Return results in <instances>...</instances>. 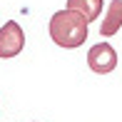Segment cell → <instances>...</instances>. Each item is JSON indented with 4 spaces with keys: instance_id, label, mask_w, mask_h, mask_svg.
<instances>
[{
    "instance_id": "277c9868",
    "label": "cell",
    "mask_w": 122,
    "mask_h": 122,
    "mask_svg": "<svg viewBox=\"0 0 122 122\" xmlns=\"http://www.w3.org/2000/svg\"><path fill=\"white\" fill-rule=\"evenodd\" d=\"M120 27H122V0H110V8H107V13H105L100 35L102 37H112L115 32H120Z\"/></svg>"
},
{
    "instance_id": "3957f363",
    "label": "cell",
    "mask_w": 122,
    "mask_h": 122,
    "mask_svg": "<svg viewBox=\"0 0 122 122\" xmlns=\"http://www.w3.org/2000/svg\"><path fill=\"white\" fill-rule=\"evenodd\" d=\"M87 65H90L92 72L107 75V72H112L117 67V52H115V47L110 42H97L87 52Z\"/></svg>"
},
{
    "instance_id": "7a4b0ae2",
    "label": "cell",
    "mask_w": 122,
    "mask_h": 122,
    "mask_svg": "<svg viewBox=\"0 0 122 122\" xmlns=\"http://www.w3.org/2000/svg\"><path fill=\"white\" fill-rule=\"evenodd\" d=\"M25 47V32L15 20H8L0 27V57L10 60L15 55H20Z\"/></svg>"
},
{
    "instance_id": "5b68a950",
    "label": "cell",
    "mask_w": 122,
    "mask_h": 122,
    "mask_svg": "<svg viewBox=\"0 0 122 122\" xmlns=\"http://www.w3.org/2000/svg\"><path fill=\"white\" fill-rule=\"evenodd\" d=\"M67 8L77 10L87 23H92V20H97L100 13H102V0H67Z\"/></svg>"
},
{
    "instance_id": "6da1fadb",
    "label": "cell",
    "mask_w": 122,
    "mask_h": 122,
    "mask_svg": "<svg viewBox=\"0 0 122 122\" xmlns=\"http://www.w3.org/2000/svg\"><path fill=\"white\" fill-rule=\"evenodd\" d=\"M87 20L82 18L77 10H57V13L50 18V40L55 42L57 47H65V50H75V47H82L87 40Z\"/></svg>"
}]
</instances>
